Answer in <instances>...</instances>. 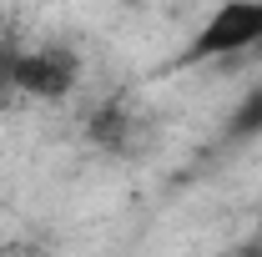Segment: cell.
Returning <instances> with one entry per match:
<instances>
[{
    "instance_id": "obj_1",
    "label": "cell",
    "mask_w": 262,
    "mask_h": 257,
    "mask_svg": "<svg viewBox=\"0 0 262 257\" xmlns=\"http://www.w3.org/2000/svg\"><path fill=\"white\" fill-rule=\"evenodd\" d=\"M242 51H262V0H222L196 26L187 51L177 56V66L227 61V56H242Z\"/></svg>"
},
{
    "instance_id": "obj_2",
    "label": "cell",
    "mask_w": 262,
    "mask_h": 257,
    "mask_svg": "<svg viewBox=\"0 0 262 257\" xmlns=\"http://www.w3.org/2000/svg\"><path fill=\"white\" fill-rule=\"evenodd\" d=\"M0 81L35 101H66L81 81V56L71 46H35V51H20V56H5Z\"/></svg>"
},
{
    "instance_id": "obj_3",
    "label": "cell",
    "mask_w": 262,
    "mask_h": 257,
    "mask_svg": "<svg viewBox=\"0 0 262 257\" xmlns=\"http://www.w3.org/2000/svg\"><path fill=\"white\" fill-rule=\"evenodd\" d=\"M232 136H252V131H262V86L252 91V96L237 106V116H232Z\"/></svg>"
},
{
    "instance_id": "obj_4",
    "label": "cell",
    "mask_w": 262,
    "mask_h": 257,
    "mask_svg": "<svg viewBox=\"0 0 262 257\" xmlns=\"http://www.w3.org/2000/svg\"><path fill=\"white\" fill-rule=\"evenodd\" d=\"M227 257H262V242H242L237 252H227Z\"/></svg>"
}]
</instances>
